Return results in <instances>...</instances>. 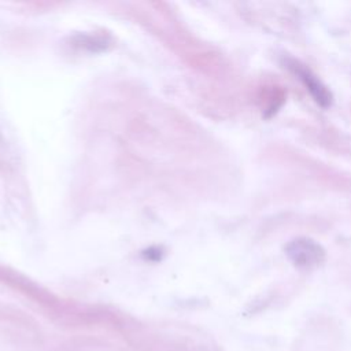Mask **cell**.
Returning <instances> with one entry per match:
<instances>
[{
  "instance_id": "1",
  "label": "cell",
  "mask_w": 351,
  "mask_h": 351,
  "mask_svg": "<svg viewBox=\"0 0 351 351\" xmlns=\"http://www.w3.org/2000/svg\"><path fill=\"white\" fill-rule=\"evenodd\" d=\"M288 258L298 267H313L324 259V250L310 239H296L287 245Z\"/></svg>"
},
{
  "instance_id": "2",
  "label": "cell",
  "mask_w": 351,
  "mask_h": 351,
  "mask_svg": "<svg viewBox=\"0 0 351 351\" xmlns=\"http://www.w3.org/2000/svg\"><path fill=\"white\" fill-rule=\"evenodd\" d=\"M288 67L300 78V81L304 84L306 89H308L313 99L321 107L325 108V107L330 106L332 96H330L329 90L326 89V86L324 84H321V81L308 69H306L303 64H299L298 62H293V60L288 63Z\"/></svg>"
}]
</instances>
